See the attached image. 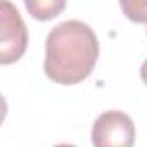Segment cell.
<instances>
[{"instance_id": "obj_6", "label": "cell", "mask_w": 147, "mask_h": 147, "mask_svg": "<svg viewBox=\"0 0 147 147\" xmlns=\"http://www.w3.org/2000/svg\"><path fill=\"white\" fill-rule=\"evenodd\" d=\"M140 78H142V82H144L145 87H147V59L144 61V64H142V67H140Z\"/></svg>"}, {"instance_id": "obj_3", "label": "cell", "mask_w": 147, "mask_h": 147, "mask_svg": "<svg viewBox=\"0 0 147 147\" xmlns=\"http://www.w3.org/2000/svg\"><path fill=\"white\" fill-rule=\"evenodd\" d=\"M94 147H133L135 125L123 111L102 113L92 128Z\"/></svg>"}, {"instance_id": "obj_7", "label": "cell", "mask_w": 147, "mask_h": 147, "mask_svg": "<svg viewBox=\"0 0 147 147\" xmlns=\"http://www.w3.org/2000/svg\"><path fill=\"white\" fill-rule=\"evenodd\" d=\"M54 147H76V145H73V144H57Z\"/></svg>"}, {"instance_id": "obj_5", "label": "cell", "mask_w": 147, "mask_h": 147, "mask_svg": "<svg viewBox=\"0 0 147 147\" xmlns=\"http://www.w3.org/2000/svg\"><path fill=\"white\" fill-rule=\"evenodd\" d=\"M121 11L133 23H147V0H121Z\"/></svg>"}, {"instance_id": "obj_4", "label": "cell", "mask_w": 147, "mask_h": 147, "mask_svg": "<svg viewBox=\"0 0 147 147\" xmlns=\"http://www.w3.org/2000/svg\"><path fill=\"white\" fill-rule=\"evenodd\" d=\"M26 9L28 12L38 19V21H50L54 18H57L64 7H66V2L64 0H26Z\"/></svg>"}, {"instance_id": "obj_1", "label": "cell", "mask_w": 147, "mask_h": 147, "mask_svg": "<svg viewBox=\"0 0 147 147\" xmlns=\"http://www.w3.org/2000/svg\"><path fill=\"white\" fill-rule=\"evenodd\" d=\"M99 59V40L94 30L71 19L50 30L45 42V75L59 85H76L87 80Z\"/></svg>"}, {"instance_id": "obj_2", "label": "cell", "mask_w": 147, "mask_h": 147, "mask_svg": "<svg viewBox=\"0 0 147 147\" xmlns=\"http://www.w3.org/2000/svg\"><path fill=\"white\" fill-rule=\"evenodd\" d=\"M28 47V30L11 2L0 4V62L12 64L19 61Z\"/></svg>"}]
</instances>
